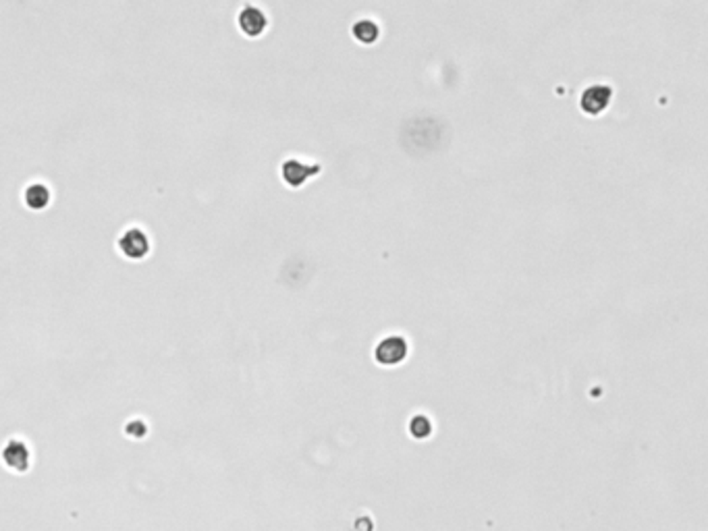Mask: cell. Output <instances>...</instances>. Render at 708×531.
<instances>
[{
  "instance_id": "6da1fadb",
  "label": "cell",
  "mask_w": 708,
  "mask_h": 531,
  "mask_svg": "<svg viewBox=\"0 0 708 531\" xmlns=\"http://www.w3.org/2000/svg\"><path fill=\"white\" fill-rule=\"evenodd\" d=\"M409 353V345L405 340V336L401 334H389L384 336L376 349H374V359L378 365H384V367H395V365L403 364L405 357Z\"/></svg>"
},
{
  "instance_id": "7a4b0ae2",
  "label": "cell",
  "mask_w": 708,
  "mask_h": 531,
  "mask_svg": "<svg viewBox=\"0 0 708 531\" xmlns=\"http://www.w3.org/2000/svg\"><path fill=\"white\" fill-rule=\"evenodd\" d=\"M117 247H119V251H121L127 260L139 262V260H143V258L150 256L152 241H150L148 232L134 227V229L123 231V234H121L119 241H117Z\"/></svg>"
},
{
  "instance_id": "3957f363",
  "label": "cell",
  "mask_w": 708,
  "mask_h": 531,
  "mask_svg": "<svg viewBox=\"0 0 708 531\" xmlns=\"http://www.w3.org/2000/svg\"><path fill=\"white\" fill-rule=\"evenodd\" d=\"M237 25L245 37H260L269 30V17L258 4H245L237 15Z\"/></svg>"
},
{
  "instance_id": "277c9868",
  "label": "cell",
  "mask_w": 708,
  "mask_h": 531,
  "mask_svg": "<svg viewBox=\"0 0 708 531\" xmlns=\"http://www.w3.org/2000/svg\"><path fill=\"white\" fill-rule=\"evenodd\" d=\"M320 172H322V166L320 165H305V162L297 160V158H287L281 165V179L289 187H293V189L305 185L312 177H318Z\"/></svg>"
},
{
  "instance_id": "5b68a950",
  "label": "cell",
  "mask_w": 708,
  "mask_h": 531,
  "mask_svg": "<svg viewBox=\"0 0 708 531\" xmlns=\"http://www.w3.org/2000/svg\"><path fill=\"white\" fill-rule=\"evenodd\" d=\"M2 461L11 471L25 473L32 467V448L23 440L13 438L2 448Z\"/></svg>"
},
{
  "instance_id": "8992f818",
  "label": "cell",
  "mask_w": 708,
  "mask_h": 531,
  "mask_svg": "<svg viewBox=\"0 0 708 531\" xmlns=\"http://www.w3.org/2000/svg\"><path fill=\"white\" fill-rule=\"evenodd\" d=\"M608 100H610V90L605 85H594V88L586 90V94L582 98V108L588 114H598L607 108Z\"/></svg>"
},
{
  "instance_id": "52a82bcc",
  "label": "cell",
  "mask_w": 708,
  "mask_h": 531,
  "mask_svg": "<svg viewBox=\"0 0 708 531\" xmlns=\"http://www.w3.org/2000/svg\"><path fill=\"white\" fill-rule=\"evenodd\" d=\"M25 205L34 212H42L50 205V199H52V191L46 183H32L28 189H25Z\"/></svg>"
},
{
  "instance_id": "ba28073f",
  "label": "cell",
  "mask_w": 708,
  "mask_h": 531,
  "mask_svg": "<svg viewBox=\"0 0 708 531\" xmlns=\"http://www.w3.org/2000/svg\"><path fill=\"white\" fill-rule=\"evenodd\" d=\"M351 35H353L360 44L372 46V44L378 42V37H380V25H378L374 19H368V17L358 19V21L351 25Z\"/></svg>"
},
{
  "instance_id": "9c48e42d",
  "label": "cell",
  "mask_w": 708,
  "mask_h": 531,
  "mask_svg": "<svg viewBox=\"0 0 708 531\" xmlns=\"http://www.w3.org/2000/svg\"><path fill=\"white\" fill-rule=\"evenodd\" d=\"M432 430H435L432 419H430L428 415H424V413H418V415H413V417L409 419V434H411V438H415V440H426V438H430V436H432Z\"/></svg>"
},
{
  "instance_id": "30bf717a",
  "label": "cell",
  "mask_w": 708,
  "mask_h": 531,
  "mask_svg": "<svg viewBox=\"0 0 708 531\" xmlns=\"http://www.w3.org/2000/svg\"><path fill=\"white\" fill-rule=\"evenodd\" d=\"M125 431H127V436H131V438H143V436L148 434V426H146L143 419H134V422L127 424Z\"/></svg>"
}]
</instances>
